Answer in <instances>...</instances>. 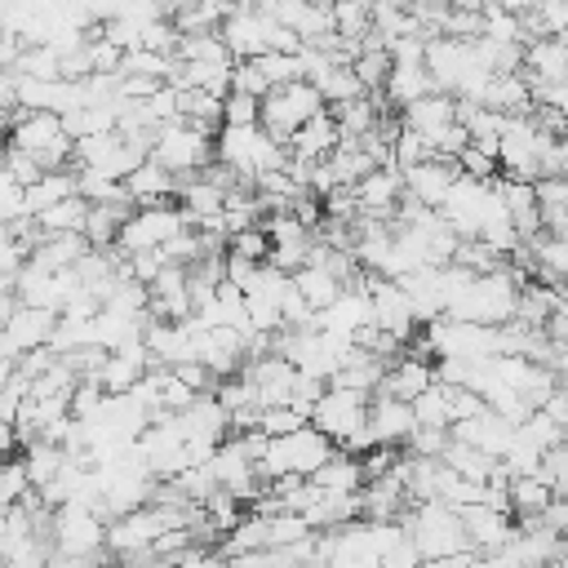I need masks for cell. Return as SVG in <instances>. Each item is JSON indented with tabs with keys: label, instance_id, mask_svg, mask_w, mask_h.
I'll list each match as a JSON object with an SVG mask.
<instances>
[{
	"label": "cell",
	"instance_id": "cell-1",
	"mask_svg": "<svg viewBox=\"0 0 568 568\" xmlns=\"http://www.w3.org/2000/svg\"><path fill=\"white\" fill-rule=\"evenodd\" d=\"M399 524H404V532L413 537V546H417L422 559L470 550L466 528H462V515H457L453 506L435 501V497H430V501H413V506L399 515Z\"/></svg>",
	"mask_w": 568,
	"mask_h": 568
},
{
	"label": "cell",
	"instance_id": "cell-2",
	"mask_svg": "<svg viewBox=\"0 0 568 568\" xmlns=\"http://www.w3.org/2000/svg\"><path fill=\"white\" fill-rule=\"evenodd\" d=\"M337 444L324 435V430H315L311 422L306 426H297V430H288V435H271L266 439V453L257 457V475L262 479H280V475H311L328 453H333Z\"/></svg>",
	"mask_w": 568,
	"mask_h": 568
},
{
	"label": "cell",
	"instance_id": "cell-3",
	"mask_svg": "<svg viewBox=\"0 0 568 568\" xmlns=\"http://www.w3.org/2000/svg\"><path fill=\"white\" fill-rule=\"evenodd\" d=\"M9 146L18 151H31L40 160V169H67L71 164V138L62 129V115L58 111H18L9 120Z\"/></svg>",
	"mask_w": 568,
	"mask_h": 568
},
{
	"label": "cell",
	"instance_id": "cell-4",
	"mask_svg": "<svg viewBox=\"0 0 568 568\" xmlns=\"http://www.w3.org/2000/svg\"><path fill=\"white\" fill-rule=\"evenodd\" d=\"M151 160L164 164V169L178 173V178H182V173H200L204 164H213V133L178 115V120H169V124L155 129V138H151Z\"/></svg>",
	"mask_w": 568,
	"mask_h": 568
},
{
	"label": "cell",
	"instance_id": "cell-5",
	"mask_svg": "<svg viewBox=\"0 0 568 568\" xmlns=\"http://www.w3.org/2000/svg\"><path fill=\"white\" fill-rule=\"evenodd\" d=\"M320 111H324V98L315 93V84H311V80H288V84H275V89L262 98L257 124H262L271 138H280V142L288 146V138H293L311 115H320Z\"/></svg>",
	"mask_w": 568,
	"mask_h": 568
},
{
	"label": "cell",
	"instance_id": "cell-6",
	"mask_svg": "<svg viewBox=\"0 0 568 568\" xmlns=\"http://www.w3.org/2000/svg\"><path fill=\"white\" fill-rule=\"evenodd\" d=\"M49 541L62 559H98V550L106 546V519L84 501H62L53 510Z\"/></svg>",
	"mask_w": 568,
	"mask_h": 568
},
{
	"label": "cell",
	"instance_id": "cell-7",
	"mask_svg": "<svg viewBox=\"0 0 568 568\" xmlns=\"http://www.w3.org/2000/svg\"><path fill=\"white\" fill-rule=\"evenodd\" d=\"M186 213L182 204L164 200V204H138L124 222H120V235H115V248L129 257V253H142V248H160L164 240H173L178 231H186Z\"/></svg>",
	"mask_w": 568,
	"mask_h": 568
},
{
	"label": "cell",
	"instance_id": "cell-8",
	"mask_svg": "<svg viewBox=\"0 0 568 568\" xmlns=\"http://www.w3.org/2000/svg\"><path fill=\"white\" fill-rule=\"evenodd\" d=\"M368 390H351V386H337L328 382L324 395L311 404V426L324 430L333 444H342L346 435H355L364 422H368Z\"/></svg>",
	"mask_w": 568,
	"mask_h": 568
},
{
	"label": "cell",
	"instance_id": "cell-9",
	"mask_svg": "<svg viewBox=\"0 0 568 568\" xmlns=\"http://www.w3.org/2000/svg\"><path fill=\"white\" fill-rule=\"evenodd\" d=\"M53 328H58V311L18 302L9 311V320H4V328H0V355L4 359H18V355H27L36 346H49Z\"/></svg>",
	"mask_w": 568,
	"mask_h": 568
},
{
	"label": "cell",
	"instance_id": "cell-10",
	"mask_svg": "<svg viewBox=\"0 0 568 568\" xmlns=\"http://www.w3.org/2000/svg\"><path fill=\"white\" fill-rule=\"evenodd\" d=\"M351 195H355L359 217L395 222V204H399V195H404V169H399V164H377V169H368V173L351 186Z\"/></svg>",
	"mask_w": 568,
	"mask_h": 568
},
{
	"label": "cell",
	"instance_id": "cell-11",
	"mask_svg": "<svg viewBox=\"0 0 568 568\" xmlns=\"http://www.w3.org/2000/svg\"><path fill=\"white\" fill-rule=\"evenodd\" d=\"M368 430L377 435V444H386V448H404V444H408V435L417 430L413 404H408V399H395V395L373 390V399H368Z\"/></svg>",
	"mask_w": 568,
	"mask_h": 568
},
{
	"label": "cell",
	"instance_id": "cell-12",
	"mask_svg": "<svg viewBox=\"0 0 568 568\" xmlns=\"http://www.w3.org/2000/svg\"><path fill=\"white\" fill-rule=\"evenodd\" d=\"M457 515H462V528H466L470 550H501L510 541V532H515V515H506V510H497L488 501H470Z\"/></svg>",
	"mask_w": 568,
	"mask_h": 568
},
{
	"label": "cell",
	"instance_id": "cell-13",
	"mask_svg": "<svg viewBox=\"0 0 568 568\" xmlns=\"http://www.w3.org/2000/svg\"><path fill=\"white\" fill-rule=\"evenodd\" d=\"M448 435L462 439V444H475V448L488 453V457H501V453L510 448V439H515V426H510L506 417H497L493 408H484V413H475V417L448 426Z\"/></svg>",
	"mask_w": 568,
	"mask_h": 568
},
{
	"label": "cell",
	"instance_id": "cell-14",
	"mask_svg": "<svg viewBox=\"0 0 568 568\" xmlns=\"http://www.w3.org/2000/svg\"><path fill=\"white\" fill-rule=\"evenodd\" d=\"M337 142H342V129H337L333 111L324 106L320 115H311V120L288 138V155H293V160H328Z\"/></svg>",
	"mask_w": 568,
	"mask_h": 568
},
{
	"label": "cell",
	"instance_id": "cell-15",
	"mask_svg": "<svg viewBox=\"0 0 568 568\" xmlns=\"http://www.w3.org/2000/svg\"><path fill=\"white\" fill-rule=\"evenodd\" d=\"M453 178H457V169L448 160H422V164H408L404 169V191L413 200H422L426 209H439L444 195H448V186H453Z\"/></svg>",
	"mask_w": 568,
	"mask_h": 568
},
{
	"label": "cell",
	"instance_id": "cell-16",
	"mask_svg": "<svg viewBox=\"0 0 568 568\" xmlns=\"http://www.w3.org/2000/svg\"><path fill=\"white\" fill-rule=\"evenodd\" d=\"M124 186H129L133 204H164V200H178L182 178H178V173H169L164 164H155V160L146 155V160L124 178Z\"/></svg>",
	"mask_w": 568,
	"mask_h": 568
},
{
	"label": "cell",
	"instance_id": "cell-17",
	"mask_svg": "<svg viewBox=\"0 0 568 568\" xmlns=\"http://www.w3.org/2000/svg\"><path fill=\"white\" fill-rule=\"evenodd\" d=\"M426 93H435V80H430V71H426V62H390V71H386V80H382V98H386V102H395V106L404 111L408 102H417V98H426Z\"/></svg>",
	"mask_w": 568,
	"mask_h": 568
},
{
	"label": "cell",
	"instance_id": "cell-18",
	"mask_svg": "<svg viewBox=\"0 0 568 568\" xmlns=\"http://www.w3.org/2000/svg\"><path fill=\"white\" fill-rule=\"evenodd\" d=\"M306 479H311L320 493H359V488H364V466H359V457L333 448Z\"/></svg>",
	"mask_w": 568,
	"mask_h": 568
},
{
	"label": "cell",
	"instance_id": "cell-19",
	"mask_svg": "<svg viewBox=\"0 0 568 568\" xmlns=\"http://www.w3.org/2000/svg\"><path fill=\"white\" fill-rule=\"evenodd\" d=\"M506 497H510V515H515V524H524V519H541V515H546V506L555 501V488L546 484L541 470H537V475H510Z\"/></svg>",
	"mask_w": 568,
	"mask_h": 568
},
{
	"label": "cell",
	"instance_id": "cell-20",
	"mask_svg": "<svg viewBox=\"0 0 568 568\" xmlns=\"http://www.w3.org/2000/svg\"><path fill=\"white\" fill-rule=\"evenodd\" d=\"M453 120H457V98H453V93H439V89L404 106V124H408V129H417L422 138L439 133V129H444V124H453Z\"/></svg>",
	"mask_w": 568,
	"mask_h": 568
},
{
	"label": "cell",
	"instance_id": "cell-21",
	"mask_svg": "<svg viewBox=\"0 0 568 568\" xmlns=\"http://www.w3.org/2000/svg\"><path fill=\"white\" fill-rule=\"evenodd\" d=\"M302 519L320 532V528H342L351 519H359V493H320L311 497V506L302 510Z\"/></svg>",
	"mask_w": 568,
	"mask_h": 568
},
{
	"label": "cell",
	"instance_id": "cell-22",
	"mask_svg": "<svg viewBox=\"0 0 568 568\" xmlns=\"http://www.w3.org/2000/svg\"><path fill=\"white\" fill-rule=\"evenodd\" d=\"M115 124H120V106L115 102H84V106H71L62 115V129H67L71 142L93 138V133H111Z\"/></svg>",
	"mask_w": 568,
	"mask_h": 568
},
{
	"label": "cell",
	"instance_id": "cell-23",
	"mask_svg": "<svg viewBox=\"0 0 568 568\" xmlns=\"http://www.w3.org/2000/svg\"><path fill=\"white\" fill-rule=\"evenodd\" d=\"M67 195H75V169H49L27 186V213L36 217V213H44L49 204H58Z\"/></svg>",
	"mask_w": 568,
	"mask_h": 568
},
{
	"label": "cell",
	"instance_id": "cell-24",
	"mask_svg": "<svg viewBox=\"0 0 568 568\" xmlns=\"http://www.w3.org/2000/svg\"><path fill=\"white\" fill-rule=\"evenodd\" d=\"M293 288L311 302V311H324V306H328L346 284H342L328 266H297V271H293Z\"/></svg>",
	"mask_w": 568,
	"mask_h": 568
},
{
	"label": "cell",
	"instance_id": "cell-25",
	"mask_svg": "<svg viewBox=\"0 0 568 568\" xmlns=\"http://www.w3.org/2000/svg\"><path fill=\"white\" fill-rule=\"evenodd\" d=\"M333 120H337V129H342V142H351V138H364L368 129H377V106H373V98H351V102H337L333 106Z\"/></svg>",
	"mask_w": 568,
	"mask_h": 568
},
{
	"label": "cell",
	"instance_id": "cell-26",
	"mask_svg": "<svg viewBox=\"0 0 568 568\" xmlns=\"http://www.w3.org/2000/svg\"><path fill=\"white\" fill-rule=\"evenodd\" d=\"M178 62H235L231 49L222 44L217 31H195V36H178V49H173Z\"/></svg>",
	"mask_w": 568,
	"mask_h": 568
},
{
	"label": "cell",
	"instance_id": "cell-27",
	"mask_svg": "<svg viewBox=\"0 0 568 568\" xmlns=\"http://www.w3.org/2000/svg\"><path fill=\"white\" fill-rule=\"evenodd\" d=\"M84 217H89V200L75 191L58 204H49L44 213H36V226L40 231H84Z\"/></svg>",
	"mask_w": 568,
	"mask_h": 568
},
{
	"label": "cell",
	"instance_id": "cell-28",
	"mask_svg": "<svg viewBox=\"0 0 568 568\" xmlns=\"http://www.w3.org/2000/svg\"><path fill=\"white\" fill-rule=\"evenodd\" d=\"M408 404H413L417 426H439V430L453 426V422H448V386H444V382H430V386H426L422 395H413Z\"/></svg>",
	"mask_w": 568,
	"mask_h": 568
},
{
	"label": "cell",
	"instance_id": "cell-29",
	"mask_svg": "<svg viewBox=\"0 0 568 568\" xmlns=\"http://www.w3.org/2000/svg\"><path fill=\"white\" fill-rule=\"evenodd\" d=\"M515 430H519V439H528V444H532V448H541V453H550V448H559V444L568 439V430H564V426H555L541 408H532Z\"/></svg>",
	"mask_w": 568,
	"mask_h": 568
},
{
	"label": "cell",
	"instance_id": "cell-30",
	"mask_svg": "<svg viewBox=\"0 0 568 568\" xmlns=\"http://www.w3.org/2000/svg\"><path fill=\"white\" fill-rule=\"evenodd\" d=\"M257 71L266 75V84H288V80H306V67H302V53H262L253 58Z\"/></svg>",
	"mask_w": 568,
	"mask_h": 568
},
{
	"label": "cell",
	"instance_id": "cell-31",
	"mask_svg": "<svg viewBox=\"0 0 568 568\" xmlns=\"http://www.w3.org/2000/svg\"><path fill=\"white\" fill-rule=\"evenodd\" d=\"M453 169L466 173V178H479V182H493V178L501 173V169H497V155H493L488 146H479V142H466V146L457 151Z\"/></svg>",
	"mask_w": 568,
	"mask_h": 568
},
{
	"label": "cell",
	"instance_id": "cell-32",
	"mask_svg": "<svg viewBox=\"0 0 568 568\" xmlns=\"http://www.w3.org/2000/svg\"><path fill=\"white\" fill-rule=\"evenodd\" d=\"M226 253H240V257H248V262H266V257H271V235H266V226L253 222V226L235 231V235L226 240Z\"/></svg>",
	"mask_w": 568,
	"mask_h": 568
},
{
	"label": "cell",
	"instance_id": "cell-33",
	"mask_svg": "<svg viewBox=\"0 0 568 568\" xmlns=\"http://www.w3.org/2000/svg\"><path fill=\"white\" fill-rule=\"evenodd\" d=\"M306 426V413H297L293 404H271V408H257V430L262 435H288Z\"/></svg>",
	"mask_w": 568,
	"mask_h": 568
},
{
	"label": "cell",
	"instance_id": "cell-34",
	"mask_svg": "<svg viewBox=\"0 0 568 568\" xmlns=\"http://www.w3.org/2000/svg\"><path fill=\"white\" fill-rule=\"evenodd\" d=\"M18 217H31V213H27V186L13 182V178L0 169V222H18Z\"/></svg>",
	"mask_w": 568,
	"mask_h": 568
},
{
	"label": "cell",
	"instance_id": "cell-35",
	"mask_svg": "<svg viewBox=\"0 0 568 568\" xmlns=\"http://www.w3.org/2000/svg\"><path fill=\"white\" fill-rule=\"evenodd\" d=\"M231 93H248V98H266V93H271V84H266V75L257 71L253 58L231 67Z\"/></svg>",
	"mask_w": 568,
	"mask_h": 568
},
{
	"label": "cell",
	"instance_id": "cell-36",
	"mask_svg": "<svg viewBox=\"0 0 568 568\" xmlns=\"http://www.w3.org/2000/svg\"><path fill=\"white\" fill-rule=\"evenodd\" d=\"M257 111H262V98H248V93L222 98V124H257Z\"/></svg>",
	"mask_w": 568,
	"mask_h": 568
},
{
	"label": "cell",
	"instance_id": "cell-37",
	"mask_svg": "<svg viewBox=\"0 0 568 568\" xmlns=\"http://www.w3.org/2000/svg\"><path fill=\"white\" fill-rule=\"evenodd\" d=\"M0 169H4L13 182H22V186H31V182L44 173V169H40V160H36L31 151H18V146H9V151H4V164H0Z\"/></svg>",
	"mask_w": 568,
	"mask_h": 568
},
{
	"label": "cell",
	"instance_id": "cell-38",
	"mask_svg": "<svg viewBox=\"0 0 568 568\" xmlns=\"http://www.w3.org/2000/svg\"><path fill=\"white\" fill-rule=\"evenodd\" d=\"M444 444H448V430H439V426H417L408 435V453H417V457H439Z\"/></svg>",
	"mask_w": 568,
	"mask_h": 568
},
{
	"label": "cell",
	"instance_id": "cell-39",
	"mask_svg": "<svg viewBox=\"0 0 568 568\" xmlns=\"http://www.w3.org/2000/svg\"><path fill=\"white\" fill-rule=\"evenodd\" d=\"M382 568H422V555H417V546H413V537L404 532L386 555H382Z\"/></svg>",
	"mask_w": 568,
	"mask_h": 568
},
{
	"label": "cell",
	"instance_id": "cell-40",
	"mask_svg": "<svg viewBox=\"0 0 568 568\" xmlns=\"http://www.w3.org/2000/svg\"><path fill=\"white\" fill-rule=\"evenodd\" d=\"M13 306H18V297H13V275L0 271V328H4V320H9Z\"/></svg>",
	"mask_w": 568,
	"mask_h": 568
},
{
	"label": "cell",
	"instance_id": "cell-41",
	"mask_svg": "<svg viewBox=\"0 0 568 568\" xmlns=\"http://www.w3.org/2000/svg\"><path fill=\"white\" fill-rule=\"evenodd\" d=\"M466 559H470V550H462V555H435V559H422V568H466Z\"/></svg>",
	"mask_w": 568,
	"mask_h": 568
},
{
	"label": "cell",
	"instance_id": "cell-42",
	"mask_svg": "<svg viewBox=\"0 0 568 568\" xmlns=\"http://www.w3.org/2000/svg\"><path fill=\"white\" fill-rule=\"evenodd\" d=\"M0 106L4 111L18 106V98H13V71H0Z\"/></svg>",
	"mask_w": 568,
	"mask_h": 568
},
{
	"label": "cell",
	"instance_id": "cell-43",
	"mask_svg": "<svg viewBox=\"0 0 568 568\" xmlns=\"http://www.w3.org/2000/svg\"><path fill=\"white\" fill-rule=\"evenodd\" d=\"M493 4H497V9H506V13H528L537 0H493Z\"/></svg>",
	"mask_w": 568,
	"mask_h": 568
},
{
	"label": "cell",
	"instance_id": "cell-44",
	"mask_svg": "<svg viewBox=\"0 0 568 568\" xmlns=\"http://www.w3.org/2000/svg\"><path fill=\"white\" fill-rule=\"evenodd\" d=\"M200 568H231V564H226V555H222V550H217V555L209 550V555L200 559Z\"/></svg>",
	"mask_w": 568,
	"mask_h": 568
},
{
	"label": "cell",
	"instance_id": "cell-45",
	"mask_svg": "<svg viewBox=\"0 0 568 568\" xmlns=\"http://www.w3.org/2000/svg\"><path fill=\"white\" fill-rule=\"evenodd\" d=\"M9 377H13V359H4V355H0V390L9 386Z\"/></svg>",
	"mask_w": 568,
	"mask_h": 568
},
{
	"label": "cell",
	"instance_id": "cell-46",
	"mask_svg": "<svg viewBox=\"0 0 568 568\" xmlns=\"http://www.w3.org/2000/svg\"><path fill=\"white\" fill-rule=\"evenodd\" d=\"M0 133H9V111L0 106Z\"/></svg>",
	"mask_w": 568,
	"mask_h": 568
},
{
	"label": "cell",
	"instance_id": "cell-47",
	"mask_svg": "<svg viewBox=\"0 0 568 568\" xmlns=\"http://www.w3.org/2000/svg\"><path fill=\"white\" fill-rule=\"evenodd\" d=\"M4 151H9V138L0 133V164H4Z\"/></svg>",
	"mask_w": 568,
	"mask_h": 568
},
{
	"label": "cell",
	"instance_id": "cell-48",
	"mask_svg": "<svg viewBox=\"0 0 568 568\" xmlns=\"http://www.w3.org/2000/svg\"><path fill=\"white\" fill-rule=\"evenodd\" d=\"M293 568H324V564H315V559H311V564H293Z\"/></svg>",
	"mask_w": 568,
	"mask_h": 568
},
{
	"label": "cell",
	"instance_id": "cell-49",
	"mask_svg": "<svg viewBox=\"0 0 568 568\" xmlns=\"http://www.w3.org/2000/svg\"><path fill=\"white\" fill-rule=\"evenodd\" d=\"M528 568H546V564H528Z\"/></svg>",
	"mask_w": 568,
	"mask_h": 568
},
{
	"label": "cell",
	"instance_id": "cell-50",
	"mask_svg": "<svg viewBox=\"0 0 568 568\" xmlns=\"http://www.w3.org/2000/svg\"><path fill=\"white\" fill-rule=\"evenodd\" d=\"M324 4H333V0H324Z\"/></svg>",
	"mask_w": 568,
	"mask_h": 568
},
{
	"label": "cell",
	"instance_id": "cell-51",
	"mask_svg": "<svg viewBox=\"0 0 568 568\" xmlns=\"http://www.w3.org/2000/svg\"><path fill=\"white\" fill-rule=\"evenodd\" d=\"M315 4H324V0H315Z\"/></svg>",
	"mask_w": 568,
	"mask_h": 568
}]
</instances>
